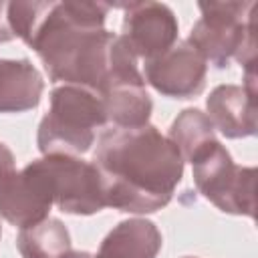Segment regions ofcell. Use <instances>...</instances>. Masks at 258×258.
I'll use <instances>...</instances> for the list:
<instances>
[{
  "label": "cell",
  "mask_w": 258,
  "mask_h": 258,
  "mask_svg": "<svg viewBox=\"0 0 258 258\" xmlns=\"http://www.w3.org/2000/svg\"><path fill=\"white\" fill-rule=\"evenodd\" d=\"M109 10L111 4L105 2H54L30 44L50 83L77 85L101 95L117 36L105 28Z\"/></svg>",
  "instance_id": "obj_2"
},
{
  "label": "cell",
  "mask_w": 258,
  "mask_h": 258,
  "mask_svg": "<svg viewBox=\"0 0 258 258\" xmlns=\"http://www.w3.org/2000/svg\"><path fill=\"white\" fill-rule=\"evenodd\" d=\"M6 8H8V2L0 0V44H2V42H10V40H14V36H12V32H10V26H8Z\"/></svg>",
  "instance_id": "obj_18"
},
{
  "label": "cell",
  "mask_w": 258,
  "mask_h": 258,
  "mask_svg": "<svg viewBox=\"0 0 258 258\" xmlns=\"http://www.w3.org/2000/svg\"><path fill=\"white\" fill-rule=\"evenodd\" d=\"M191 173L198 191L218 210L234 216H254L256 167L238 165L220 141L191 161Z\"/></svg>",
  "instance_id": "obj_5"
},
{
  "label": "cell",
  "mask_w": 258,
  "mask_h": 258,
  "mask_svg": "<svg viewBox=\"0 0 258 258\" xmlns=\"http://www.w3.org/2000/svg\"><path fill=\"white\" fill-rule=\"evenodd\" d=\"M141 75L163 97L191 99L206 87L208 62L187 40H181L163 54L145 60Z\"/></svg>",
  "instance_id": "obj_8"
},
{
  "label": "cell",
  "mask_w": 258,
  "mask_h": 258,
  "mask_svg": "<svg viewBox=\"0 0 258 258\" xmlns=\"http://www.w3.org/2000/svg\"><path fill=\"white\" fill-rule=\"evenodd\" d=\"M202 18L185 38L208 64L226 69L236 58L246 77H256L254 2H200Z\"/></svg>",
  "instance_id": "obj_4"
},
{
  "label": "cell",
  "mask_w": 258,
  "mask_h": 258,
  "mask_svg": "<svg viewBox=\"0 0 258 258\" xmlns=\"http://www.w3.org/2000/svg\"><path fill=\"white\" fill-rule=\"evenodd\" d=\"M161 246V232L151 220L129 218L103 238L95 258H157Z\"/></svg>",
  "instance_id": "obj_13"
},
{
  "label": "cell",
  "mask_w": 258,
  "mask_h": 258,
  "mask_svg": "<svg viewBox=\"0 0 258 258\" xmlns=\"http://www.w3.org/2000/svg\"><path fill=\"white\" fill-rule=\"evenodd\" d=\"M16 248L22 258H62L71 252V234L58 218H46L36 226L20 230Z\"/></svg>",
  "instance_id": "obj_15"
},
{
  "label": "cell",
  "mask_w": 258,
  "mask_h": 258,
  "mask_svg": "<svg viewBox=\"0 0 258 258\" xmlns=\"http://www.w3.org/2000/svg\"><path fill=\"white\" fill-rule=\"evenodd\" d=\"M107 123L119 129H135L149 123L153 101L145 89V79L117 81L101 91Z\"/></svg>",
  "instance_id": "obj_12"
},
{
  "label": "cell",
  "mask_w": 258,
  "mask_h": 258,
  "mask_svg": "<svg viewBox=\"0 0 258 258\" xmlns=\"http://www.w3.org/2000/svg\"><path fill=\"white\" fill-rule=\"evenodd\" d=\"M52 204V183L42 159L14 171L0 187V216L18 230L44 222Z\"/></svg>",
  "instance_id": "obj_7"
},
{
  "label": "cell",
  "mask_w": 258,
  "mask_h": 258,
  "mask_svg": "<svg viewBox=\"0 0 258 258\" xmlns=\"http://www.w3.org/2000/svg\"><path fill=\"white\" fill-rule=\"evenodd\" d=\"M208 119L228 139L256 135V93L244 85H218L206 99Z\"/></svg>",
  "instance_id": "obj_10"
},
{
  "label": "cell",
  "mask_w": 258,
  "mask_h": 258,
  "mask_svg": "<svg viewBox=\"0 0 258 258\" xmlns=\"http://www.w3.org/2000/svg\"><path fill=\"white\" fill-rule=\"evenodd\" d=\"M121 36L137 58L149 60L177 42L179 24L173 10L163 2H129L123 4Z\"/></svg>",
  "instance_id": "obj_9"
},
{
  "label": "cell",
  "mask_w": 258,
  "mask_h": 258,
  "mask_svg": "<svg viewBox=\"0 0 258 258\" xmlns=\"http://www.w3.org/2000/svg\"><path fill=\"white\" fill-rule=\"evenodd\" d=\"M107 208L153 214L165 208L183 177L185 161L155 125L111 127L99 135L95 157Z\"/></svg>",
  "instance_id": "obj_1"
},
{
  "label": "cell",
  "mask_w": 258,
  "mask_h": 258,
  "mask_svg": "<svg viewBox=\"0 0 258 258\" xmlns=\"http://www.w3.org/2000/svg\"><path fill=\"white\" fill-rule=\"evenodd\" d=\"M167 139L177 147L179 155L183 161H194L200 157L210 145H214L216 139V129L208 115L196 107L183 109L171 123Z\"/></svg>",
  "instance_id": "obj_14"
},
{
  "label": "cell",
  "mask_w": 258,
  "mask_h": 258,
  "mask_svg": "<svg viewBox=\"0 0 258 258\" xmlns=\"http://www.w3.org/2000/svg\"><path fill=\"white\" fill-rule=\"evenodd\" d=\"M54 2H8L6 8V18H8V26L14 38L24 40V44H32L36 32L40 30L42 22L46 20L48 12L52 10Z\"/></svg>",
  "instance_id": "obj_16"
},
{
  "label": "cell",
  "mask_w": 258,
  "mask_h": 258,
  "mask_svg": "<svg viewBox=\"0 0 258 258\" xmlns=\"http://www.w3.org/2000/svg\"><path fill=\"white\" fill-rule=\"evenodd\" d=\"M42 91V75L28 58H0V113L38 107Z\"/></svg>",
  "instance_id": "obj_11"
},
{
  "label": "cell",
  "mask_w": 258,
  "mask_h": 258,
  "mask_svg": "<svg viewBox=\"0 0 258 258\" xmlns=\"http://www.w3.org/2000/svg\"><path fill=\"white\" fill-rule=\"evenodd\" d=\"M0 238H2V226H0Z\"/></svg>",
  "instance_id": "obj_21"
},
{
  "label": "cell",
  "mask_w": 258,
  "mask_h": 258,
  "mask_svg": "<svg viewBox=\"0 0 258 258\" xmlns=\"http://www.w3.org/2000/svg\"><path fill=\"white\" fill-rule=\"evenodd\" d=\"M62 258H95V256L91 252H85V250H71Z\"/></svg>",
  "instance_id": "obj_19"
},
{
  "label": "cell",
  "mask_w": 258,
  "mask_h": 258,
  "mask_svg": "<svg viewBox=\"0 0 258 258\" xmlns=\"http://www.w3.org/2000/svg\"><path fill=\"white\" fill-rule=\"evenodd\" d=\"M107 125L101 95L77 85H60L50 93V109L38 123L36 145L42 155L81 157L91 151L97 129Z\"/></svg>",
  "instance_id": "obj_3"
},
{
  "label": "cell",
  "mask_w": 258,
  "mask_h": 258,
  "mask_svg": "<svg viewBox=\"0 0 258 258\" xmlns=\"http://www.w3.org/2000/svg\"><path fill=\"white\" fill-rule=\"evenodd\" d=\"M16 171V165H14V155L12 151L8 149V145L0 143V187L4 185V181Z\"/></svg>",
  "instance_id": "obj_17"
},
{
  "label": "cell",
  "mask_w": 258,
  "mask_h": 258,
  "mask_svg": "<svg viewBox=\"0 0 258 258\" xmlns=\"http://www.w3.org/2000/svg\"><path fill=\"white\" fill-rule=\"evenodd\" d=\"M183 258H196V256H183Z\"/></svg>",
  "instance_id": "obj_20"
},
{
  "label": "cell",
  "mask_w": 258,
  "mask_h": 258,
  "mask_svg": "<svg viewBox=\"0 0 258 258\" xmlns=\"http://www.w3.org/2000/svg\"><path fill=\"white\" fill-rule=\"evenodd\" d=\"M48 171L54 206L73 216H93L107 208L103 181L93 161L71 155L40 157Z\"/></svg>",
  "instance_id": "obj_6"
}]
</instances>
